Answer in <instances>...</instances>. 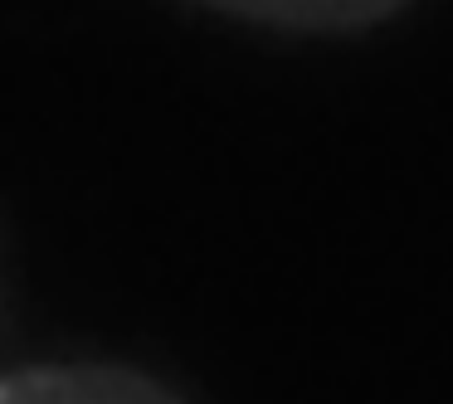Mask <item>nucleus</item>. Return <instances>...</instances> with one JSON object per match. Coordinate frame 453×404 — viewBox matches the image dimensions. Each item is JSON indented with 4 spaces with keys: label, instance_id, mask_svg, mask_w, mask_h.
I'll use <instances>...</instances> for the list:
<instances>
[{
    "label": "nucleus",
    "instance_id": "f257e3e1",
    "mask_svg": "<svg viewBox=\"0 0 453 404\" xmlns=\"http://www.w3.org/2000/svg\"><path fill=\"white\" fill-rule=\"evenodd\" d=\"M0 404H190L176 385L127 361H40L0 375Z\"/></svg>",
    "mask_w": 453,
    "mask_h": 404
},
{
    "label": "nucleus",
    "instance_id": "f03ea898",
    "mask_svg": "<svg viewBox=\"0 0 453 404\" xmlns=\"http://www.w3.org/2000/svg\"><path fill=\"white\" fill-rule=\"evenodd\" d=\"M190 5L254 30L342 40V34H371L380 25L404 20L419 0H190Z\"/></svg>",
    "mask_w": 453,
    "mask_h": 404
}]
</instances>
